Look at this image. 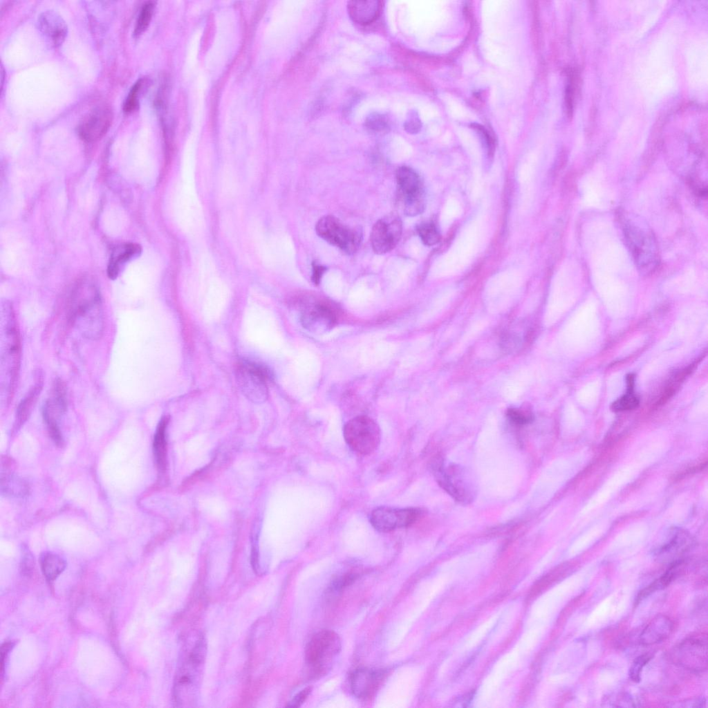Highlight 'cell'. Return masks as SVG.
<instances>
[{
    "label": "cell",
    "mask_w": 708,
    "mask_h": 708,
    "mask_svg": "<svg viewBox=\"0 0 708 708\" xmlns=\"http://www.w3.org/2000/svg\"><path fill=\"white\" fill-rule=\"evenodd\" d=\"M66 312L69 323L82 336L93 340L102 336L104 329L102 298L93 280L82 278L74 284L68 297Z\"/></svg>",
    "instance_id": "1"
},
{
    "label": "cell",
    "mask_w": 708,
    "mask_h": 708,
    "mask_svg": "<svg viewBox=\"0 0 708 708\" xmlns=\"http://www.w3.org/2000/svg\"><path fill=\"white\" fill-rule=\"evenodd\" d=\"M21 360V341L14 309L8 301L1 310V401L8 405L17 381Z\"/></svg>",
    "instance_id": "2"
},
{
    "label": "cell",
    "mask_w": 708,
    "mask_h": 708,
    "mask_svg": "<svg viewBox=\"0 0 708 708\" xmlns=\"http://www.w3.org/2000/svg\"><path fill=\"white\" fill-rule=\"evenodd\" d=\"M206 649L205 637L201 635L182 660L174 683L176 706L192 707L196 702Z\"/></svg>",
    "instance_id": "3"
},
{
    "label": "cell",
    "mask_w": 708,
    "mask_h": 708,
    "mask_svg": "<svg viewBox=\"0 0 708 708\" xmlns=\"http://www.w3.org/2000/svg\"><path fill=\"white\" fill-rule=\"evenodd\" d=\"M622 230L626 243L638 270L652 272L659 263L657 243L648 225L636 216L623 218Z\"/></svg>",
    "instance_id": "4"
},
{
    "label": "cell",
    "mask_w": 708,
    "mask_h": 708,
    "mask_svg": "<svg viewBox=\"0 0 708 708\" xmlns=\"http://www.w3.org/2000/svg\"><path fill=\"white\" fill-rule=\"evenodd\" d=\"M431 469L438 485L454 500L463 504L474 500L476 484L466 468L454 463L446 464L438 458L432 463Z\"/></svg>",
    "instance_id": "5"
},
{
    "label": "cell",
    "mask_w": 708,
    "mask_h": 708,
    "mask_svg": "<svg viewBox=\"0 0 708 708\" xmlns=\"http://www.w3.org/2000/svg\"><path fill=\"white\" fill-rule=\"evenodd\" d=\"M341 649L339 635L330 630L316 633L308 642L305 651V660L310 673L317 678L330 670L332 663Z\"/></svg>",
    "instance_id": "6"
},
{
    "label": "cell",
    "mask_w": 708,
    "mask_h": 708,
    "mask_svg": "<svg viewBox=\"0 0 708 708\" xmlns=\"http://www.w3.org/2000/svg\"><path fill=\"white\" fill-rule=\"evenodd\" d=\"M315 231L320 238L347 254L357 252L362 241L360 227L348 226L332 215L320 218L315 225Z\"/></svg>",
    "instance_id": "7"
},
{
    "label": "cell",
    "mask_w": 708,
    "mask_h": 708,
    "mask_svg": "<svg viewBox=\"0 0 708 708\" xmlns=\"http://www.w3.org/2000/svg\"><path fill=\"white\" fill-rule=\"evenodd\" d=\"M347 445L355 452L368 455L378 447L381 432L378 425L372 418L360 416L348 421L343 429Z\"/></svg>",
    "instance_id": "8"
},
{
    "label": "cell",
    "mask_w": 708,
    "mask_h": 708,
    "mask_svg": "<svg viewBox=\"0 0 708 708\" xmlns=\"http://www.w3.org/2000/svg\"><path fill=\"white\" fill-rule=\"evenodd\" d=\"M395 178L404 214L409 216L421 214L425 209V198L420 176L412 168L402 166L397 169Z\"/></svg>",
    "instance_id": "9"
},
{
    "label": "cell",
    "mask_w": 708,
    "mask_h": 708,
    "mask_svg": "<svg viewBox=\"0 0 708 708\" xmlns=\"http://www.w3.org/2000/svg\"><path fill=\"white\" fill-rule=\"evenodd\" d=\"M235 375L238 386L247 399L255 403H261L267 400L269 373L266 368L243 360L236 365Z\"/></svg>",
    "instance_id": "10"
},
{
    "label": "cell",
    "mask_w": 708,
    "mask_h": 708,
    "mask_svg": "<svg viewBox=\"0 0 708 708\" xmlns=\"http://www.w3.org/2000/svg\"><path fill=\"white\" fill-rule=\"evenodd\" d=\"M402 234V222L396 213H389L373 225L371 236L373 250L378 254L389 252L399 243Z\"/></svg>",
    "instance_id": "11"
},
{
    "label": "cell",
    "mask_w": 708,
    "mask_h": 708,
    "mask_svg": "<svg viewBox=\"0 0 708 708\" xmlns=\"http://www.w3.org/2000/svg\"><path fill=\"white\" fill-rule=\"evenodd\" d=\"M420 513L418 509L413 507L380 506L371 512L370 522L376 530L389 532L397 528L411 525L418 520Z\"/></svg>",
    "instance_id": "12"
},
{
    "label": "cell",
    "mask_w": 708,
    "mask_h": 708,
    "mask_svg": "<svg viewBox=\"0 0 708 708\" xmlns=\"http://www.w3.org/2000/svg\"><path fill=\"white\" fill-rule=\"evenodd\" d=\"M67 409L66 389L62 380L55 382L53 395L44 403L43 417L52 440L58 446L64 443L58 425L59 419Z\"/></svg>",
    "instance_id": "13"
},
{
    "label": "cell",
    "mask_w": 708,
    "mask_h": 708,
    "mask_svg": "<svg viewBox=\"0 0 708 708\" xmlns=\"http://www.w3.org/2000/svg\"><path fill=\"white\" fill-rule=\"evenodd\" d=\"M674 661L687 670L701 672L707 668L706 638L690 637L685 639L673 652Z\"/></svg>",
    "instance_id": "14"
},
{
    "label": "cell",
    "mask_w": 708,
    "mask_h": 708,
    "mask_svg": "<svg viewBox=\"0 0 708 708\" xmlns=\"http://www.w3.org/2000/svg\"><path fill=\"white\" fill-rule=\"evenodd\" d=\"M113 118V111L109 106L98 105L82 118L77 127V133L86 142L97 141L106 134Z\"/></svg>",
    "instance_id": "15"
},
{
    "label": "cell",
    "mask_w": 708,
    "mask_h": 708,
    "mask_svg": "<svg viewBox=\"0 0 708 708\" xmlns=\"http://www.w3.org/2000/svg\"><path fill=\"white\" fill-rule=\"evenodd\" d=\"M384 678L383 671L359 668L350 676L351 692L359 699H370L378 690Z\"/></svg>",
    "instance_id": "16"
},
{
    "label": "cell",
    "mask_w": 708,
    "mask_h": 708,
    "mask_svg": "<svg viewBox=\"0 0 708 708\" xmlns=\"http://www.w3.org/2000/svg\"><path fill=\"white\" fill-rule=\"evenodd\" d=\"M38 28L55 46L61 45L68 33V26L57 12L51 10L42 12L38 17Z\"/></svg>",
    "instance_id": "17"
},
{
    "label": "cell",
    "mask_w": 708,
    "mask_h": 708,
    "mask_svg": "<svg viewBox=\"0 0 708 708\" xmlns=\"http://www.w3.org/2000/svg\"><path fill=\"white\" fill-rule=\"evenodd\" d=\"M337 319L336 306L327 300H317L306 306L302 314V321L306 326L313 324L332 326Z\"/></svg>",
    "instance_id": "18"
},
{
    "label": "cell",
    "mask_w": 708,
    "mask_h": 708,
    "mask_svg": "<svg viewBox=\"0 0 708 708\" xmlns=\"http://www.w3.org/2000/svg\"><path fill=\"white\" fill-rule=\"evenodd\" d=\"M673 630L672 620L665 615L659 614L642 630L640 635V642L645 646L661 642L669 637Z\"/></svg>",
    "instance_id": "19"
},
{
    "label": "cell",
    "mask_w": 708,
    "mask_h": 708,
    "mask_svg": "<svg viewBox=\"0 0 708 708\" xmlns=\"http://www.w3.org/2000/svg\"><path fill=\"white\" fill-rule=\"evenodd\" d=\"M381 3L378 0L351 1L348 3V14L355 23L367 25L373 22L379 16Z\"/></svg>",
    "instance_id": "20"
},
{
    "label": "cell",
    "mask_w": 708,
    "mask_h": 708,
    "mask_svg": "<svg viewBox=\"0 0 708 708\" xmlns=\"http://www.w3.org/2000/svg\"><path fill=\"white\" fill-rule=\"evenodd\" d=\"M42 386L43 378L39 373L34 385L21 400L17 407L16 411V427L21 426L30 416L42 389Z\"/></svg>",
    "instance_id": "21"
},
{
    "label": "cell",
    "mask_w": 708,
    "mask_h": 708,
    "mask_svg": "<svg viewBox=\"0 0 708 708\" xmlns=\"http://www.w3.org/2000/svg\"><path fill=\"white\" fill-rule=\"evenodd\" d=\"M140 252V246L134 243H127L115 248L111 254L108 266L109 277L115 279L118 277L121 264L124 263Z\"/></svg>",
    "instance_id": "22"
},
{
    "label": "cell",
    "mask_w": 708,
    "mask_h": 708,
    "mask_svg": "<svg viewBox=\"0 0 708 708\" xmlns=\"http://www.w3.org/2000/svg\"><path fill=\"white\" fill-rule=\"evenodd\" d=\"M682 561L676 560L673 561L669 568L658 579H655L646 588L642 589L637 594L635 604H639L642 600L655 593L667 587L675 578L678 568L681 566Z\"/></svg>",
    "instance_id": "23"
},
{
    "label": "cell",
    "mask_w": 708,
    "mask_h": 708,
    "mask_svg": "<svg viewBox=\"0 0 708 708\" xmlns=\"http://www.w3.org/2000/svg\"><path fill=\"white\" fill-rule=\"evenodd\" d=\"M41 572L48 581L55 580L65 570L66 563L55 553L45 552L40 557Z\"/></svg>",
    "instance_id": "24"
},
{
    "label": "cell",
    "mask_w": 708,
    "mask_h": 708,
    "mask_svg": "<svg viewBox=\"0 0 708 708\" xmlns=\"http://www.w3.org/2000/svg\"><path fill=\"white\" fill-rule=\"evenodd\" d=\"M669 538L658 550V555H672L686 550L691 543L689 534L682 530L673 529Z\"/></svg>",
    "instance_id": "25"
},
{
    "label": "cell",
    "mask_w": 708,
    "mask_h": 708,
    "mask_svg": "<svg viewBox=\"0 0 708 708\" xmlns=\"http://www.w3.org/2000/svg\"><path fill=\"white\" fill-rule=\"evenodd\" d=\"M1 491L6 496L22 497L28 494V486L21 478L6 472L1 474Z\"/></svg>",
    "instance_id": "26"
},
{
    "label": "cell",
    "mask_w": 708,
    "mask_h": 708,
    "mask_svg": "<svg viewBox=\"0 0 708 708\" xmlns=\"http://www.w3.org/2000/svg\"><path fill=\"white\" fill-rule=\"evenodd\" d=\"M167 424V419L163 418L159 422L153 441V451L156 463L160 469H163L165 464L166 456V440L165 429Z\"/></svg>",
    "instance_id": "27"
},
{
    "label": "cell",
    "mask_w": 708,
    "mask_h": 708,
    "mask_svg": "<svg viewBox=\"0 0 708 708\" xmlns=\"http://www.w3.org/2000/svg\"><path fill=\"white\" fill-rule=\"evenodd\" d=\"M155 2L152 1H147L142 5L136 21L135 28L133 30V35L135 36H140L148 28L153 14Z\"/></svg>",
    "instance_id": "28"
},
{
    "label": "cell",
    "mask_w": 708,
    "mask_h": 708,
    "mask_svg": "<svg viewBox=\"0 0 708 708\" xmlns=\"http://www.w3.org/2000/svg\"><path fill=\"white\" fill-rule=\"evenodd\" d=\"M417 232L422 243L427 246L437 244L440 240V234L431 221H425L417 226Z\"/></svg>",
    "instance_id": "29"
},
{
    "label": "cell",
    "mask_w": 708,
    "mask_h": 708,
    "mask_svg": "<svg viewBox=\"0 0 708 708\" xmlns=\"http://www.w3.org/2000/svg\"><path fill=\"white\" fill-rule=\"evenodd\" d=\"M633 380L632 377H629L628 391L627 393L614 402L612 404V409L615 411H622L631 410L636 408L639 404L638 398L633 393Z\"/></svg>",
    "instance_id": "30"
},
{
    "label": "cell",
    "mask_w": 708,
    "mask_h": 708,
    "mask_svg": "<svg viewBox=\"0 0 708 708\" xmlns=\"http://www.w3.org/2000/svg\"><path fill=\"white\" fill-rule=\"evenodd\" d=\"M142 84L143 80L140 79L131 86L123 106V110L125 113H131L138 108L139 104V93L142 86Z\"/></svg>",
    "instance_id": "31"
},
{
    "label": "cell",
    "mask_w": 708,
    "mask_h": 708,
    "mask_svg": "<svg viewBox=\"0 0 708 708\" xmlns=\"http://www.w3.org/2000/svg\"><path fill=\"white\" fill-rule=\"evenodd\" d=\"M365 126L371 131L381 132L387 129L389 122L384 115L375 113L367 117Z\"/></svg>",
    "instance_id": "32"
},
{
    "label": "cell",
    "mask_w": 708,
    "mask_h": 708,
    "mask_svg": "<svg viewBox=\"0 0 708 708\" xmlns=\"http://www.w3.org/2000/svg\"><path fill=\"white\" fill-rule=\"evenodd\" d=\"M651 658L652 656L650 654L644 653L635 659L629 669V677L633 682H638L640 681L641 672Z\"/></svg>",
    "instance_id": "33"
},
{
    "label": "cell",
    "mask_w": 708,
    "mask_h": 708,
    "mask_svg": "<svg viewBox=\"0 0 708 708\" xmlns=\"http://www.w3.org/2000/svg\"><path fill=\"white\" fill-rule=\"evenodd\" d=\"M507 415L510 420L516 425H525L532 420V415L516 409H509Z\"/></svg>",
    "instance_id": "34"
},
{
    "label": "cell",
    "mask_w": 708,
    "mask_h": 708,
    "mask_svg": "<svg viewBox=\"0 0 708 708\" xmlns=\"http://www.w3.org/2000/svg\"><path fill=\"white\" fill-rule=\"evenodd\" d=\"M312 688L308 687L297 693L291 701L289 702L288 707H300L305 700L308 698V696L311 693Z\"/></svg>",
    "instance_id": "35"
},
{
    "label": "cell",
    "mask_w": 708,
    "mask_h": 708,
    "mask_svg": "<svg viewBox=\"0 0 708 708\" xmlns=\"http://www.w3.org/2000/svg\"><path fill=\"white\" fill-rule=\"evenodd\" d=\"M356 577L357 575L355 574L349 573L344 575L335 580L333 586L336 590L342 589L351 584Z\"/></svg>",
    "instance_id": "36"
},
{
    "label": "cell",
    "mask_w": 708,
    "mask_h": 708,
    "mask_svg": "<svg viewBox=\"0 0 708 708\" xmlns=\"http://www.w3.org/2000/svg\"><path fill=\"white\" fill-rule=\"evenodd\" d=\"M312 281L315 284H319L324 273L326 270V268L316 262H313L312 263Z\"/></svg>",
    "instance_id": "37"
},
{
    "label": "cell",
    "mask_w": 708,
    "mask_h": 708,
    "mask_svg": "<svg viewBox=\"0 0 708 708\" xmlns=\"http://www.w3.org/2000/svg\"><path fill=\"white\" fill-rule=\"evenodd\" d=\"M404 128L406 131L409 133H413L419 131L420 128V122L417 117L412 115L404 123Z\"/></svg>",
    "instance_id": "38"
},
{
    "label": "cell",
    "mask_w": 708,
    "mask_h": 708,
    "mask_svg": "<svg viewBox=\"0 0 708 708\" xmlns=\"http://www.w3.org/2000/svg\"><path fill=\"white\" fill-rule=\"evenodd\" d=\"M706 704V700L705 698H694L685 700L684 702H681L680 707H702Z\"/></svg>",
    "instance_id": "39"
},
{
    "label": "cell",
    "mask_w": 708,
    "mask_h": 708,
    "mask_svg": "<svg viewBox=\"0 0 708 708\" xmlns=\"http://www.w3.org/2000/svg\"><path fill=\"white\" fill-rule=\"evenodd\" d=\"M32 557L30 552H25L21 561V569L24 573L28 574L32 567Z\"/></svg>",
    "instance_id": "40"
}]
</instances>
